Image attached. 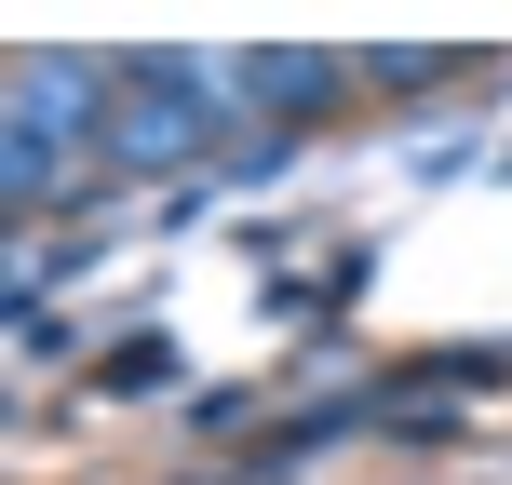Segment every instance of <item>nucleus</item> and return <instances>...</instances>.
I'll return each instance as SVG.
<instances>
[]
</instances>
